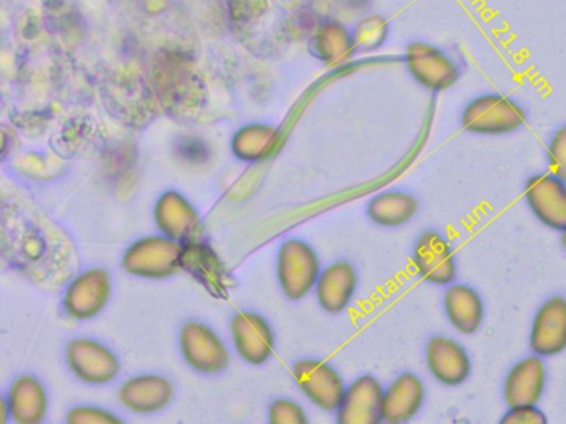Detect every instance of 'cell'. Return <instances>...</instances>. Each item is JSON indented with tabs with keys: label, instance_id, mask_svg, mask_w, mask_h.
I'll return each instance as SVG.
<instances>
[{
	"label": "cell",
	"instance_id": "obj_18",
	"mask_svg": "<svg viewBox=\"0 0 566 424\" xmlns=\"http://www.w3.org/2000/svg\"><path fill=\"white\" fill-rule=\"evenodd\" d=\"M357 285L359 277L354 265L346 261L334 262L321 272L314 294L324 311L343 314L353 304Z\"/></svg>",
	"mask_w": 566,
	"mask_h": 424
},
{
	"label": "cell",
	"instance_id": "obj_1",
	"mask_svg": "<svg viewBox=\"0 0 566 424\" xmlns=\"http://www.w3.org/2000/svg\"><path fill=\"white\" fill-rule=\"evenodd\" d=\"M526 113L518 102L502 93H483L467 103L460 125L470 135L505 136L525 126Z\"/></svg>",
	"mask_w": 566,
	"mask_h": 424
},
{
	"label": "cell",
	"instance_id": "obj_2",
	"mask_svg": "<svg viewBox=\"0 0 566 424\" xmlns=\"http://www.w3.org/2000/svg\"><path fill=\"white\" fill-rule=\"evenodd\" d=\"M403 62L413 82L432 93L452 88L462 76L455 59L446 50L422 40H413L406 46Z\"/></svg>",
	"mask_w": 566,
	"mask_h": 424
},
{
	"label": "cell",
	"instance_id": "obj_27",
	"mask_svg": "<svg viewBox=\"0 0 566 424\" xmlns=\"http://www.w3.org/2000/svg\"><path fill=\"white\" fill-rule=\"evenodd\" d=\"M387 33H389V23L384 17H369L357 29V42L364 49H376V46L382 45Z\"/></svg>",
	"mask_w": 566,
	"mask_h": 424
},
{
	"label": "cell",
	"instance_id": "obj_19",
	"mask_svg": "<svg viewBox=\"0 0 566 424\" xmlns=\"http://www.w3.org/2000/svg\"><path fill=\"white\" fill-rule=\"evenodd\" d=\"M443 311L447 320L459 333L473 335L485 320V301L469 284L453 282L443 292Z\"/></svg>",
	"mask_w": 566,
	"mask_h": 424
},
{
	"label": "cell",
	"instance_id": "obj_20",
	"mask_svg": "<svg viewBox=\"0 0 566 424\" xmlns=\"http://www.w3.org/2000/svg\"><path fill=\"white\" fill-rule=\"evenodd\" d=\"M14 424H44L49 413V394L44 383L32 374L15 378L6 394Z\"/></svg>",
	"mask_w": 566,
	"mask_h": 424
},
{
	"label": "cell",
	"instance_id": "obj_14",
	"mask_svg": "<svg viewBox=\"0 0 566 424\" xmlns=\"http://www.w3.org/2000/svg\"><path fill=\"white\" fill-rule=\"evenodd\" d=\"M382 391V384L373 374L356 378L347 384L336 411V424H384Z\"/></svg>",
	"mask_w": 566,
	"mask_h": 424
},
{
	"label": "cell",
	"instance_id": "obj_6",
	"mask_svg": "<svg viewBox=\"0 0 566 424\" xmlns=\"http://www.w3.org/2000/svg\"><path fill=\"white\" fill-rule=\"evenodd\" d=\"M293 378L307 401L324 413H336L347 391L339 371L317 358H303L293 364Z\"/></svg>",
	"mask_w": 566,
	"mask_h": 424
},
{
	"label": "cell",
	"instance_id": "obj_9",
	"mask_svg": "<svg viewBox=\"0 0 566 424\" xmlns=\"http://www.w3.org/2000/svg\"><path fill=\"white\" fill-rule=\"evenodd\" d=\"M412 264L422 280L437 287H449L459 275L452 244L446 235L432 229L417 237L412 248Z\"/></svg>",
	"mask_w": 566,
	"mask_h": 424
},
{
	"label": "cell",
	"instance_id": "obj_23",
	"mask_svg": "<svg viewBox=\"0 0 566 424\" xmlns=\"http://www.w3.org/2000/svg\"><path fill=\"white\" fill-rule=\"evenodd\" d=\"M157 221L161 231L177 242L191 239L198 227V218L193 209L177 194H168L161 199L157 209Z\"/></svg>",
	"mask_w": 566,
	"mask_h": 424
},
{
	"label": "cell",
	"instance_id": "obj_30",
	"mask_svg": "<svg viewBox=\"0 0 566 424\" xmlns=\"http://www.w3.org/2000/svg\"><path fill=\"white\" fill-rule=\"evenodd\" d=\"M559 242H562V247L565 248L566 252V231L562 232V239H559Z\"/></svg>",
	"mask_w": 566,
	"mask_h": 424
},
{
	"label": "cell",
	"instance_id": "obj_22",
	"mask_svg": "<svg viewBox=\"0 0 566 424\" xmlns=\"http://www.w3.org/2000/svg\"><path fill=\"white\" fill-rule=\"evenodd\" d=\"M184 268L193 275L210 294L224 297L231 287V277L223 262L205 247H184Z\"/></svg>",
	"mask_w": 566,
	"mask_h": 424
},
{
	"label": "cell",
	"instance_id": "obj_13",
	"mask_svg": "<svg viewBox=\"0 0 566 424\" xmlns=\"http://www.w3.org/2000/svg\"><path fill=\"white\" fill-rule=\"evenodd\" d=\"M533 354L553 358L566 351V297L552 295L533 315L530 328Z\"/></svg>",
	"mask_w": 566,
	"mask_h": 424
},
{
	"label": "cell",
	"instance_id": "obj_28",
	"mask_svg": "<svg viewBox=\"0 0 566 424\" xmlns=\"http://www.w3.org/2000/svg\"><path fill=\"white\" fill-rule=\"evenodd\" d=\"M499 424H548V417L538 406L509 407Z\"/></svg>",
	"mask_w": 566,
	"mask_h": 424
},
{
	"label": "cell",
	"instance_id": "obj_5",
	"mask_svg": "<svg viewBox=\"0 0 566 424\" xmlns=\"http://www.w3.org/2000/svg\"><path fill=\"white\" fill-rule=\"evenodd\" d=\"M180 351L191 370L220 374L230 367V350L218 331L200 320L185 321L180 330Z\"/></svg>",
	"mask_w": 566,
	"mask_h": 424
},
{
	"label": "cell",
	"instance_id": "obj_17",
	"mask_svg": "<svg viewBox=\"0 0 566 424\" xmlns=\"http://www.w3.org/2000/svg\"><path fill=\"white\" fill-rule=\"evenodd\" d=\"M426 384L419 374L403 371L382 391L384 424H409L422 410Z\"/></svg>",
	"mask_w": 566,
	"mask_h": 424
},
{
	"label": "cell",
	"instance_id": "obj_8",
	"mask_svg": "<svg viewBox=\"0 0 566 424\" xmlns=\"http://www.w3.org/2000/svg\"><path fill=\"white\" fill-rule=\"evenodd\" d=\"M112 288V277L105 268H87L75 275L65 288L62 307L72 320H92L107 307Z\"/></svg>",
	"mask_w": 566,
	"mask_h": 424
},
{
	"label": "cell",
	"instance_id": "obj_26",
	"mask_svg": "<svg viewBox=\"0 0 566 424\" xmlns=\"http://www.w3.org/2000/svg\"><path fill=\"white\" fill-rule=\"evenodd\" d=\"M546 162L549 172L566 182V125L559 126L549 136L546 145Z\"/></svg>",
	"mask_w": 566,
	"mask_h": 424
},
{
	"label": "cell",
	"instance_id": "obj_15",
	"mask_svg": "<svg viewBox=\"0 0 566 424\" xmlns=\"http://www.w3.org/2000/svg\"><path fill=\"white\" fill-rule=\"evenodd\" d=\"M174 383L158 373L135 374L118 388V401L134 414L160 413L174 401Z\"/></svg>",
	"mask_w": 566,
	"mask_h": 424
},
{
	"label": "cell",
	"instance_id": "obj_16",
	"mask_svg": "<svg viewBox=\"0 0 566 424\" xmlns=\"http://www.w3.org/2000/svg\"><path fill=\"white\" fill-rule=\"evenodd\" d=\"M548 371L542 357L530 354L516 361L503 380L506 406H538L545 393Z\"/></svg>",
	"mask_w": 566,
	"mask_h": 424
},
{
	"label": "cell",
	"instance_id": "obj_12",
	"mask_svg": "<svg viewBox=\"0 0 566 424\" xmlns=\"http://www.w3.org/2000/svg\"><path fill=\"white\" fill-rule=\"evenodd\" d=\"M426 364L430 377L447 388L460 386L472 374V358L455 338L436 335L427 341Z\"/></svg>",
	"mask_w": 566,
	"mask_h": 424
},
{
	"label": "cell",
	"instance_id": "obj_4",
	"mask_svg": "<svg viewBox=\"0 0 566 424\" xmlns=\"http://www.w3.org/2000/svg\"><path fill=\"white\" fill-rule=\"evenodd\" d=\"M277 284L290 300H303L316 288L321 262L316 252L303 241H287L277 254Z\"/></svg>",
	"mask_w": 566,
	"mask_h": 424
},
{
	"label": "cell",
	"instance_id": "obj_3",
	"mask_svg": "<svg viewBox=\"0 0 566 424\" xmlns=\"http://www.w3.org/2000/svg\"><path fill=\"white\" fill-rule=\"evenodd\" d=\"M122 265L134 277L165 280L184 268V247L170 237L140 239L125 252Z\"/></svg>",
	"mask_w": 566,
	"mask_h": 424
},
{
	"label": "cell",
	"instance_id": "obj_7",
	"mask_svg": "<svg viewBox=\"0 0 566 424\" xmlns=\"http://www.w3.org/2000/svg\"><path fill=\"white\" fill-rule=\"evenodd\" d=\"M65 363L77 380L92 386L112 383L122 370L114 350L94 338H74L65 348Z\"/></svg>",
	"mask_w": 566,
	"mask_h": 424
},
{
	"label": "cell",
	"instance_id": "obj_25",
	"mask_svg": "<svg viewBox=\"0 0 566 424\" xmlns=\"http://www.w3.org/2000/svg\"><path fill=\"white\" fill-rule=\"evenodd\" d=\"M67 424H127L114 411L94 404H78L67 413Z\"/></svg>",
	"mask_w": 566,
	"mask_h": 424
},
{
	"label": "cell",
	"instance_id": "obj_24",
	"mask_svg": "<svg viewBox=\"0 0 566 424\" xmlns=\"http://www.w3.org/2000/svg\"><path fill=\"white\" fill-rule=\"evenodd\" d=\"M268 424H310V416L297 401L276 398L268 407Z\"/></svg>",
	"mask_w": 566,
	"mask_h": 424
},
{
	"label": "cell",
	"instance_id": "obj_21",
	"mask_svg": "<svg viewBox=\"0 0 566 424\" xmlns=\"http://www.w3.org/2000/svg\"><path fill=\"white\" fill-rule=\"evenodd\" d=\"M419 208L416 195L400 189H390L380 192L369 202L367 215L380 227H402L416 218Z\"/></svg>",
	"mask_w": 566,
	"mask_h": 424
},
{
	"label": "cell",
	"instance_id": "obj_11",
	"mask_svg": "<svg viewBox=\"0 0 566 424\" xmlns=\"http://www.w3.org/2000/svg\"><path fill=\"white\" fill-rule=\"evenodd\" d=\"M230 335L234 351L247 363L258 367L273 357L276 338L266 318L260 314L247 310L234 314L231 318Z\"/></svg>",
	"mask_w": 566,
	"mask_h": 424
},
{
	"label": "cell",
	"instance_id": "obj_29",
	"mask_svg": "<svg viewBox=\"0 0 566 424\" xmlns=\"http://www.w3.org/2000/svg\"><path fill=\"white\" fill-rule=\"evenodd\" d=\"M0 413H2V420H0V424H8L9 421H12L11 411H9L8 401H6V398H2V401H0Z\"/></svg>",
	"mask_w": 566,
	"mask_h": 424
},
{
	"label": "cell",
	"instance_id": "obj_10",
	"mask_svg": "<svg viewBox=\"0 0 566 424\" xmlns=\"http://www.w3.org/2000/svg\"><path fill=\"white\" fill-rule=\"evenodd\" d=\"M526 205L545 227L566 231V182L552 172H539L523 189Z\"/></svg>",
	"mask_w": 566,
	"mask_h": 424
}]
</instances>
